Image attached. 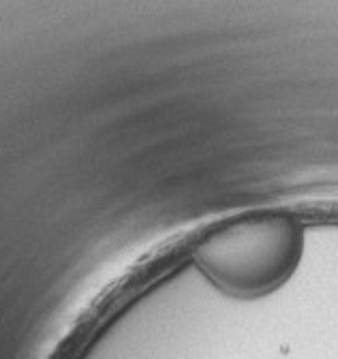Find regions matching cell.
Instances as JSON below:
<instances>
[{
    "label": "cell",
    "mask_w": 338,
    "mask_h": 359,
    "mask_svg": "<svg viewBox=\"0 0 338 359\" xmlns=\"http://www.w3.org/2000/svg\"><path fill=\"white\" fill-rule=\"evenodd\" d=\"M300 257V229L283 214H255L210 233L197 250L203 272L236 295H259L287 278Z\"/></svg>",
    "instance_id": "1"
}]
</instances>
